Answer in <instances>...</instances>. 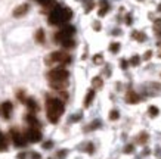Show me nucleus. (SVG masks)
I'll return each mask as SVG.
<instances>
[{"label":"nucleus","instance_id":"obj_1","mask_svg":"<svg viewBox=\"0 0 161 159\" xmlns=\"http://www.w3.org/2000/svg\"><path fill=\"white\" fill-rule=\"evenodd\" d=\"M64 102L61 99H56V97H47L46 100V113L47 118L52 124H56L61 118V115L64 113Z\"/></svg>","mask_w":161,"mask_h":159},{"label":"nucleus","instance_id":"obj_2","mask_svg":"<svg viewBox=\"0 0 161 159\" xmlns=\"http://www.w3.org/2000/svg\"><path fill=\"white\" fill-rule=\"evenodd\" d=\"M73 18V11L70 7H61V6H53V9L49 13V24L50 25H61L68 22Z\"/></svg>","mask_w":161,"mask_h":159},{"label":"nucleus","instance_id":"obj_3","mask_svg":"<svg viewBox=\"0 0 161 159\" xmlns=\"http://www.w3.org/2000/svg\"><path fill=\"white\" fill-rule=\"evenodd\" d=\"M70 77L68 74V71H67L65 68L62 66H59V68H53V69H50L49 72H47V78H49V81L50 83H61V81H67Z\"/></svg>","mask_w":161,"mask_h":159},{"label":"nucleus","instance_id":"obj_4","mask_svg":"<svg viewBox=\"0 0 161 159\" xmlns=\"http://www.w3.org/2000/svg\"><path fill=\"white\" fill-rule=\"evenodd\" d=\"M71 62V56L65 52H53L52 55H49V58H46V64H70Z\"/></svg>","mask_w":161,"mask_h":159},{"label":"nucleus","instance_id":"obj_5","mask_svg":"<svg viewBox=\"0 0 161 159\" xmlns=\"http://www.w3.org/2000/svg\"><path fill=\"white\" fill-rule=\"evenodd\" d=\"M74 32H75V28H74L73 25H65V27H62V28L55 34V41L64 43L67 40H71L73 35H74Z\"/></svg>","mask_w":161,"mask_h":159},{"label":"nucleus","instance_id":"obj_6","mask_svg":"<svg viewBox=\"0 0 161 159\" xmlns=\"http://www.w3.org/2000/svg\"><path fill=\"white\" fill-rule=\"evenodd\" d=\"M11 137H12V141L15 146L18 147H24L25 144H27V138H25V136H22L21 132L18 130H11Z\"/></svg>","mask_w":161,"mask_h":159},{"label":"nucleus","instance_id":"obj_7","mask_svg":"<svg viewBox=\"0 0 161 159\" xmlns=\"http://www.w3.org/2000/svg\"><path fill=\"white\" fill-rule=\"evenodd\" d=\"M25 138H27V141H31V143H37V141L41 140V131L36 127H30L27 134H25Z\"/></svg>","mask_w":161,"mask_h":159},{"label":"nucleus","instance_id":"obj_8","mask_svg":"<svg viewBox=\"0 0 161 159\" xmlns=\"http://www.w3.org/2000/svg\"><path fill=\"white\" fill-rule=\"evenodd\" d=\"M12 109H13V106H12L11 102H5V103H2V106H0V112H2V115H3L6 119L11 118Z\"/></svg>","mask_w":161,"mask_h":159},{"label":"nucleus","instance_id":"obj_9","mask_svg":"<svg viewBox=\"0 0 161 159\" xmlns=\"http://www.w3.org/2000/svg\"><path fill=\"white\" fill-rule=\"evenodd\" d=\"M139 100H140V97H139V94H138L136 91L129 90V91L126 93V102H127V103L136 105V103H139Z\"/></svg>","mask_w":161,"mask_h":159},{"label":"nucleus","instance_id":"obj_10","mask_svg":"<svg viewBox=\"0 0 161 159\" xmlns=\"http://www.w3.org/2000/svg\"><path fill=\"white\" fill-rule=\"evenodd\" d=\"M28 9H30V6L27 5V3H24V5H21V6H18L13 11V16H16V18H19V16H24L25 13L28 12Z\"/></svg>","mask_w":161,"mask_h":159},{"label":"nucleus","instance_id":"obj_11","mask_svg":"<svg viewBox=\"0 0 161 159\" xmlns=\"http://www.w3.org/2000/svg\"><path fill=\"white\" fill-rule=\"evenodd\" d=\"M93 99H95V88H90L86 94V97H84V108H89L93 102Z\"/></svg>","mask_w":161,"mask_h":159},{"label":"nucleus","instance_id":"obj_12","mask_svg":"<svg viewBox=\"0 0 161 159\" xmlns=\"http://www.w3.org/2000/svg\"><path fill=\"white\" fill-rule=\"evenodd\" d=\"M109 11V5H108V2L106 0H100V9H99V16H104V15H106V12Z\"/></svg>","mask_w":161,"mask_h":159},{"label":"nucleus","instance_id":"obj_13","mask_svg":"<svg viewBox=\"0 0 161 159\" xmlns=\"http://www.w3.org/2000/svg\"><path fill=\"white\" fill-rule=\"evenodd\" d=\"M27 121H28V124H30V127H36V128L40 127V124H39L37 118H36L33 113H28V115H27Z\"/></svg>","mask_w":161,"mask_h":159},{"label":"nucleus","instance_id":"obj_14","mask_svg":"<svg viewBox=\"0 0 161 159\" xmlns=\"http://www.w3.org/2000/svg\"><path fill=\"white\" fill-rule=\"evenodd\" d=\"M25 103H27L28 109H30L31 112H36V111H39V105L36 103V100H34V99H27V100H25Z\"/></svg>","mask_w":161,"mask_h":159},{"label":"nucleus","instance_id":"obj_15","mask_svg":"<svg viewBox=\"0 0 161 159\" xmlns=\"http://www.w3.org/2000/svg\"><path fill=\"white\" fill-rule=\"evenodd\" d=\"M6 150H7V140L2 132H0V152H6Z\"/></svg>","mask_w":161,"mask_h":159},{"label":"nucleus","instance_id":"obj_16","mask_svg":"<svg viewBox=\"0 0 161 159\" xmlns=\"http://www.w3.org/2000/svg\"><path fill=\"white\" fill-rule=\"evenodd\" d=\"M132 37H133V38H136L138 41H145V40H146V35L143 34V32H140V31H133Z\"/></svg>","mask_w":161,"mask_h":159},{"label":"nucleus","instance_id":"obj_17","mask_svg":"<svg viewBox=\"0 0 161 159\" xmlns=\"http://www.w3.org/2000/svg\"><path fill=\"white\" fill-rule=\"evenodd\" d=\"M92 85H93V88H100L104 85V81H102V78L100 77H95L92 80Z\"/></svg>","mask_w":161,"mask_h":159},{"label":"nucleus","instance_id":"obj_18","mask_svg":"<svg viewBox=\"0 0 161 159\" xmlns=\"http://www.w3.org/2000/svg\"><path fill=\"white\" fill-rule=\"evenodd\" d=\"M138 138H139V140H138V141H139V144H145L146 141H148V138H149V136L146 134L145 131H142L140 134H139V137H138Z\"/></svg>","mask_w":161,"mask_h":159},{"label":"nucleus","instance_id":"obj_19","mask_svg":"<svg viewBox=\"0 0 161 159\" xmlns=\"http://www.w3.org/2000/svg\"><path fill=\"white\" fill-rule=\"evenodd\" d=\"M36 41L37 43H43L45 41V31L43 30H37V32H36Z\"/></svg>","mask_w":161,"mask_h":159},{"label":"nucleus","instance_id":"obj_20","mask_svg":"<svg viewBox=\"0 0 161 159\" xmlns=\"http://www.w3.org/2000/svg\"><path fill=\"white\" fill-rule=\"evenodd\" d=\"M148 112H149V115H151L152 118L157 117V115H160V109L157 108V106H149V108H148Z\"/></svg>","mask_w":161,"mask_h":159},{"label":"nucleus","instance_id":"obj_21","mask_svg":"<svg viewBox=\"0 0 161 159\" xmlns=\"http://www.w3.org/2000/svg\"><path fill=\"white\" fill-rule=\"evenodd\" d=\"M61 44H62L65 49H73V47L75 46V41L71 38V40H67V41H64V43H61Z\"/></svg>","mask_w":161,"mask_h":159},{"label":"nucleus","instance_id":"obj_22","mask_svg":"<svg viewBox=\"0 0 161 159\" xmlns=\"http://www.w3.org/2000/svg\"><path fill=\"white\" fill-rule=\"evenodd\" d=\"M118 118H120V113H118V111H111V112H109V119H111V121H117Z\"/></svg>","mask_w":161,"mask_h":159},{"label":"nucleus","instance_id":"obj_23","mask_svg":"<svg viewBox=\"0 0 161 159\" xmlns=\"http://www.w3.org/2000/svg\"><path fill=\"white\" fill-rule=\"evenodd\" d=\"M118 50H120V43H111V46H109V52H112V53H117Z\"/></svg>","mask_w":161,"mask_h":159},{"label":"nucleus","instance_id":"obj_24","mask_svg":"<svg viewBox=\"0 0 161 159\" xmlns=\"http://www.w3.org/2000/svg\"><path fill=\"white\" fill-rule=\"evenodd\" d=\"M98 127H100V121H93L90 125L86 128V131H90V130H95V128H98Z\"/></svg>","mask_w":161,"mask_h":159},{"label":"nucleus","instance_id":"obj_25","mask_svg":"<svg viewBox=\"0 0 161 159\" xmlns=\"http://www.w3.org/2000/svg\"><path fill=\"white\" fill-rule=\"evenodd\" d=\"M93 62H95L96 65L102 64V62H104V58H102V55H100V53H98V55H95V58H93Z\"/></svg>","mask_w":161,"mask_h":159},{"label":"nucleus","instance_id":"obj_26","mask_svg":"<svg viewBox=\"0 0 161 159\" xmlns=\"http://www.w3.org/2000/svg\"><path fill=\"white\" fill-rule=\"evenodd\" d=\"M130 64H132L133 66H136V65H139V64H140V58H139L138 55H136V56H133V58L130 59Z\"/></svg>","mask_w":161,"mask_h":159},{"label":"nucleus","instance_id":"obj_27","mask_svg":"<svg viewBox=\"0 0 161 159\" xmlns=\"http://www.w3.org/2000/svg\"><path fill=\"white\" fill-rule=\"evenodd\" d=\"M133 149H134L133 144H127V146L124 147V153H132V152H133Z\"/></svg>","mask_w":161,"mask_h":159},{"label":"nucleus","instance_id":"obj_28","mask_svg":"<svg viewBox=\"0 0 161 159\" xmlns=\"http://www.w3.org/2000/svg\"><path fill=\"white\" fill-rule=\"evenodd\" d=\"M67 153H68L67 150H59V152H58V158H59V159H64V158L67 156Z\"/></svg>","mask_w":161,"mask_h":159},{"label":"nucleus","instance_id":"obj_29","mask_svg":"<svg viewBox=\"0 0 161 159\" xmlns=\"http://www.w3.org/2000/svg\"><path fill=\"white\" fill-rule=\"evenodd\" d=\"M151 56H152V52H151V50H146L145 55H143V59H145V60H149Z\"/></svg>","mask_w":161,"mask_h":159},{"label":"nucleus","instance_id":"obj_30","mask_svg":"<svg viewBox=\"0 0 161 159\" xmlns=\"http://www.w3.org/2000/svg\"><path fill=\"white\" fill-rule=\"evenodd\" d=\"M120 65H121V69H127V66H129V62H127V60H124V59H121Z\"/></svg>","mask_w":161,"mask_h":159},{"label":"nucleus","instance_id":"obj_31","mask_svg":"<svg viewBox=\"0 0 161 159\" xmlns=\"http://www.w3.org/2000/svg\"><path fill=\"white\" fill-rule=\"evenodd\" d=\"M16 96H18V99H19L21 102H25V100H27V99H25V97H24V91H19V93L16 94Z\"/></svg>","mask_w":161,"mask_h":159},{"label":"nucleus","instance_id":"obj_32","mask_svg":"<svg viewBox=\"0 0 161 159\" xmlns=\"http://www.w3.org/2000/svg\"><path fill=\"white\" fill-rule=\"evenodd\" d=\"M52 146H53L52 141H46V143H43V147H45V149H50Z\"/></svg>","mask_w":161,"mask_h":159},{"label":"nucleus","instance_id":"obj_33","mask_svg":"<svg viewBox=\"0 0 161 159\" xmlns=\"http://www.w3.org/2000/svg\"><path fill=\"white\" fill-rule=\"evenodd\" d=\"M86 152H89V153L93 152V144H92V143H89V144L86 146Z\"/></svg>","mask_w":161,"mask_h":159},{"label":"nucleus","instance_id":"obj_34","mask_svg":"<svg viewBox=\"0 0 161 159\" xmlns=\"http://www.w3.org/2000/svg\"><path fill=\"white\" fill-rule=\"evenodd\" d=\"M126 24H127V25H130V24H132V15H130V13L126 16Z\"/></svg>","mask_w":161,"mask_h":159},{"label":"nucleus","instance_id":"obj_35","mask_svg":"<svg viewBox=\"0 0 161 159\" xmlns=\"http://www.w3.org/2000/svg\"><path fill=\"white\" fill-rule=\"evenodd\" d=\"M31 158H33V159H41V156H40L39 153H36V152L31 153Z\"/></svg>","mask_w":161,"mask_h":159},{"label":"nucleus","instance_id":"obj_36","mask_svg":"<svg viewBox=\"0 0 161 159\" xmlns=\"http://www.w3.org/2000/svg\"><path fill=\"white\" fill-rule=\"evenodd\" d=\"M93 28H95L96 31H99L100 30V24L99 22H95V24H93Z\"/></svg>","mask_w":161,"mask_h":159},{"label":"nucleus","instance_id":"obj_37","mask_svg":"<svg viewBox=\"0 0 161 159\" xmlns=\"http://www.w3.org/2000/svg\"><path fill=\"white\" fill-rule=\"evenodd\" d=\"M39 3H41V5H47V3H50L52 0H37Z\"/></svg>","mask_w":161,"mask_h":159},{"label":"nucleus","instance_id":"obj_38","mask_svg":"<svg viewBox=\"0 0 161 159\" xmlns=\"http://www.w3.org/2000/svg\"><path fill=\"white\" fill-rule=\"evenodd\" d=\"M25 158H27V153H24V152L18 155V159H25Z\"/></svg>","mask_w":161,"mask_h":159},{"label":"nucleus","instance_id":"obj_39","mask_svg":"<svg viewBox=\"0 0 161 159\" xmlns=\"http://www.w3.org/2000/svg\"><path fill=\"white\" fill-rule=\"evenodd\" d=\"M158 47H160V50H158V58H161V43H158Z\"/></svg>","mask_w":161,"mask_h":159},{"label":"nucleus","instance_id":"obj_40","mask_svg":"<svg viewBox=\"0 0 161 159\" xmlns=\"http://www.w3.org/2000/svg\"><path fill=\"white\" fill-rule=\"evenodd\" d=\"M158 11H160V12H161V3H160V5H158Z\"/></svg>","mask_w":161,"mask_h":159}]
</instances>
